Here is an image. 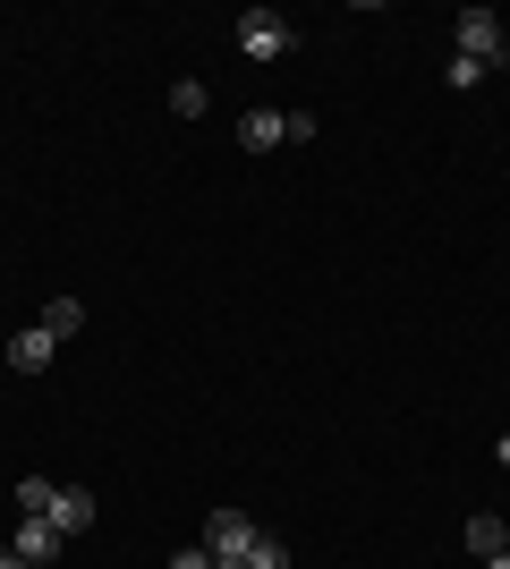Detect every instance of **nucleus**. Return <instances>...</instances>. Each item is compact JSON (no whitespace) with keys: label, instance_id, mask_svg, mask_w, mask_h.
<instances>
[{"label":"nucleus","instance_id":"7ed1b4c3","mask_svg":"<svg viewBox=\"0 0 510 569\" xmlns=\"http://www.w3.org/2000/svg\"><path fill=\"white\" fill-rule=\"evenodd\" d=\"M460 51H468V60H486V69H510L502 18H493V9H460Z\"/></svg>","mask_w":510,"mask_h":569},{"label":"nucleus","instance_id":"1a4fd4ad","mask_svg":"<svg viewBox=\"0 0 510 569\" xmlns=\"http://www.w3.org/2000/svg\"><path fill=\"white\" fill-rule=\"evenodd\" d=\"M43 332H51V340L86 332V298H51V307H43Z\"/></svg>","mask_w":510,"mask_h":569},{"label":"nucleus","instance_id":"a211bd4d","mask_svg":"<svg viewBox=\"0 0 510 569\" xmlns=\"http://www.w3.org/2000/svg\"><path fill=\"white\" fill-rule=\"evenodd\" d=\"M221 569H247V561H221Z\"/></svg>","mask_w":510,"mask_h":569},{"label":"nucleus","instance_id":"6e6552de","mask_svg":"<svg viewBox=\"0 0 510 569\" xmlns=\"http://www.w3.org/2000/svg\"><path fill=\"white\" fill-rule=\"evenodd\" d=\"M468 552H477V561H493V552H510V527L493 519V510H477V519H468Z\"/></svg>","mask_w":510,"mask_h":569},{"label":"nucleus","instance_id":"f257e3e1","mask_svg":"<svg viewBox=\"0 0 510 569\" xmlns=\"http://www.w3.org/2000/svg\"><path fill=\"white\" fill-rule=\"evenodd\" d=\"M239 51L256 60V69H264V60H290V51H298V26L281 18V9H247V18H239Z\"/></svg>","mask_w":510,"mask_h":569},{"label":"nucleus","instance_id":"f03ea898","mask_svg":"<svg viewBox=\"0 0 510 569\" xmlns=\"http://www.w3.org/2000/svg\"><path fill=\"white\" fill-rule=\"evenodd\" d=\"M256 545H264V527L247 519V510H213V519H204V552H213V561H247Z\"/></svg>","mask_w":510,"mask_h":569},{"label":"nucleus","instance_id":"20e7f679","mask_svg":"<svg viewBox=\"0 0 510 569\" xmlns=\"http://www.w3.org/2000/svg\"><path fill=\"white\" fill-rule=\"evenodd\" d=\"M60 545H69V536H60L51 519H18V536H9V552H18L26 569H51V561H60Z\"/></svg>","mask_w":510,"mask_h":569},{"label":"nucleus","instance_id":"9d476101","mask_svg":"<svg viewBox=\"0 0 510 569\" xmlns=\"http://www.w3.org/2000/svg\"><path fill=\"white\" fill-rule=\"evenodd\" d=\"M51 493H60V485H43V476H18V519H51Z\"/></svg>","mask_w":510,"mask_h":569},{"label":"nucleus","instance_id":"39448f33","mask_svg":"<svg viewBox=\"0 0 510 569\" xmlns=\"http://www.w3.org/2000/svg\"><path fill=\"white\" fill-rule=\"evenodd\" d=\"M94 510H102V501L86 493V485H60V493H51V527H60V536H86Z\"/></svg>","mask_w":510,"mask_h":569},{"label":"nucleus","instance_id":"2eb2a0df","mask_svg":"<svg viewBox=\"0 0 510 569\" xmlns=\"http://www.w3.org/2000/svg\"><path fill=\"white\" fill-rule=\"evenodd\" d=\"M0 569H26V561H18V552H9V545H0Z\"/></svg>","mask_w":510,"mask_h":569},{"label":"nucleus","instance_id":"4468645a","mask_svg":"<svg viewBox=\"0 0 510 569\" xmlns=\"http://www.w3.org/2000/svg\"><path fill=\"white\" fill-rule=\"evenodd\" d=\"M170 569H221V561H213L204 545H179V552H170Z\"/></svg>","mask_w":510,"mask_h":569},{"label":"nucleus","instance_id":"f3484780","mask_svg":"<svg viewBox=\"0 0 510 569\" xmlns=\"http://www.w3.org/2000/svg\"><path fill=\"white\" fill-rule=\"evenodd\" d=\"M486 569H510V552H493V561H486Z\"/></svg>","mask_w":510,"mask_h":569},{"label":"nucleus","instance_id":"9b49d317","mask_svg":"<svg viewBox=\"0 0 510 569\" xmlns=\"http://www.w3.org/2000/svg\"><path fill=\"white\" fill-rule=\"evenodd\" d=\"M170 111H179V119H204V102H213V86H196V77H179V86H170Z\"/></svg>","mask_w":510,"mask_h":569},{"label":"nucleus","instance_id":"dca6fc26","mask_svg":"<svg viewBox=\"0 0 510 569\" xmlns=\"http://www.w3.org/2000/svg\"><path fill=\"white\" fill-rule=\"evenodd\" d=\"M493 459H502V468H510V433H502V442H493Z\"/></svg>","mask_w":510,"mask_h":569},{"label":"nucleus","instance_id":"423d86ee","mask_svg":"<svg viewBox=\"0 0 510 569\" xmlns=\"http://www.w3.org/2000/svg\"><path fill=\"white\" fill-rule=\"evenodd\" d=\"M239 144H247V153H272V144H290V111H247V119H239Z\"/></svg>","mask_w":510,"mask_h":569},{"label":"nucleus","instance_id":"ddd939ff","mask_svg":"<svg viewBox=\"0 0 510 569\" xmlns=\"http://www.w3.org/2000/svg\"><path fill=\"white\" fill-rule=\"evenodd\" d=\"M247 569H290V545H281V536H264V545L247 552Z\"/></svg>","mask_w":510,"mask_h":569},{"label":"nucleus","instance_id":"f8f14e48","mask_svg":"<svg viewBox=\"0 0 510 569\" xmlns=\"http://www.w3.org/2000/svg\"><path fill=\"white\" fill-rule=\"evenodd\" d=\"M486 60H468V51H451V94H468V86H486Z\"/></svg>","mask_w":510,"mask_h":569},{"label":"nucleus","instance_id":"0eeeda50","mask_svg":"<svg viewBox=\"0 0 510 569\" xmlns=\"http://www.w3.org/2000/svg\"><path fill=\"white\" fill-rule=\"evenodd\" d=\"M51 349H60V340H51L43 323H34V332H18V340H9V366H18V375H43V366H51Z\"/></svg>","mask_w":510,"mask_h":569}]
</instances>
